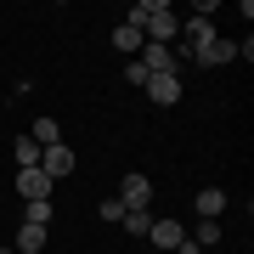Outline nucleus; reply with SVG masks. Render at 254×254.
<instances>
[{
    "label": "nucleus",
    "mask_w": 254,
    "mask_h": 254,
    "mask_svg": "<svg viewBox=\"0 0 254 254\" xmlns=\"http://www.w3.org/2000/svg\"><path fill=\"white\" fill-rule=\"evenodd\" d=\"M125 23H130V28H141L147 46H170V40L181 34V17L164 6V0H136V6L125 11Z\"/></svg>",
    "instance_id": "obj_1"
},
{
    "label": "nucleus",
    "mask_w": 254,
    "mask_h": 254,
    "mask_svg": "<svg viewBox=\"0 0 254 254\" xmlns=\"http://www.w3.org/2000/svg\"><path fill=\"white\" fill-rule=\"evenodd\" d=\"M147 102H153V108H175V102H181V73H147Z\"/></svg>",
    "instance_id": "obj_2"
},
{
    "label": "nucleus",
    "mask_w": 254,
    "mask_h": 254,
    "mask_svg": "<svg viewBox=\"0 0 254 254\" xmlns=\"http://www.w3.org/2000/svg\"><path fill=\"white\" fill-rule=\"evenodd\" d=\"M40 170H46V181L57 187L63 175H73V147L57 141V147H40Z\"/></svg>",
    "instance_id": "obj_3"
},
{
    "label": "nucleus",
    "mask_w": 254,
    "mask_h": 254,
    "mask_svg": "<svg viewBox=\"0 0 254 254\" xmlns=\"http://www.w3.org/2000/svg\"><path fill=\"white\" fill-rule=\"evenodd\" d=\"M119 203H125V209H147V203H153V181H147L141 170H130L125 181H119Z\"/></svg>",
    "instance_id": "obj_4"
},
{
    "label": "nucleus",
    "mask_w": 254,
    "mask_h": 254,
    "mask_svg": "<svg viewBox=\"0 0 254 254\" xmlns=\"http://www.w3.org/2000/svg\"><path fill=\"white\" fill-rule=\"evenodd\" d=\"M136 63L147 68V73H181V57H175L170 46H141V57Z\"/></svg>",
    "instance_id": "obj_5"
},
{
    "label": "nucleus",
    "mask_w": 254,
    "mask_h": 254,
    "mask_svg": "<svg viewBox=\"0 0 254 254\" xmlns=\"http://www.w3.org/2000/svg\"><path fill=\"white\" fill-rule=\"evenodd\" d=\"M181 237H187V226H181V220H170V215L147 226V243H153V249H181Z\"/></svg>",
    "instance_id": "obj_6"
},
{
    "label": "nucleus",
    "mask_w": 254,
    "mask_h": 254,
    "mask_svg": "<svg viewBox=\"0 0 254 254\" xmlns=\"http://www.w3.org/2000/svg\"><path fill=\"white\" fill-rule=\"evenodd\" d=\"M232 57H237V46L215 34V40H209L203 51H192V63H198V68H220V63H232Z\"/></svg>",
    "instance_id": "obj_7"
},
{
    "label": "nucleus",
    "mask_w": 254,
    "mask_h": 254,
    "mask_svg": "<svg viewBox=\"0 0 254 254\" xmlns=\"http://www.w3.org/2000/svg\"><path fill=\"white\" fill-rule=\"evenodd\" d=\"M17 192H23V203H34V198H51V181H46V170H17Z\"/></svg>",
    "instance_id": "obj_8"
},
{
    "label": "nucleus",
    "mask_w": 254,
    "mask_h": 254,
    "mask_svg": "<svg viewBox=\"0 0 254 254\" xmlns=\"http://www.w3.org/2000/svg\"><path fill=\"white\" fill-rule=\"evenodd\" d=\"M181 28H187V63H192V51H203L209 40H215V23L209 17H187Z\"/></svg>",
    "instance_id": "obj_9"
},
{
    "label": "nucleus",
    "mask_w": 254,
    "mask_h": 254,
    "mask_svg": "<svg viewBox=\"0 0 254 254\" xmlns=\"http://www.w3.org/2000/svg\"><path fill=\"white\" fill-rule=\"evenodd\" d=\"M141 28H130V23H113V51H125V57H141Z\"/></svg>",
    "instance_id": "obj_10"
},
{
    "label": "nucleus",
    "mask_w": 254,
    "mask_h": 254,
    "mask_svg": "<svg viewBox=\"0 0 254 254\" xmlns=\"http://www.w3.org/2000/svg\"><path fill=\"white\" fill-rule=\"evenodd\" d=\"M28 141H34V147H57V141H63V125H57L51 113H46V119H34V130H28Z\"/></svg>",
    "instance_id": "obj_11"
},
{
    "label": "nucleus",
    "mask_w": 254,
    "mask_h": 254,
    "mask_svg": "<svg viewBox=\"0 0 254 254\" xmlns=\"http://www.w3.org/2000/svg\"><path fill=\"white\" fill-rule=\"evenodd\" d=\"M220 209H226V192H220V187H203L198 192V215L203 220H220Z\"/></svg>",
    "instance_id": "obj_12"
},
{
    "label": "nucleus",
    "mask_w": 254,
    "mask_h": 254,
    "mask_svg": "<svg viewBox=\"0 0 254 254\" xmlns=\"http://www.w3.org/2000/svg\"><path fill=\"white\" fill-rule=\"evenodd\" d=\"M46 237H51L46 226H23V232H17V254H40V249H46Z\"/></svg>",
    "instance_id": "obj_13"
},
{
    "label": "nucleus",
    "mask_w": 254,
    "mask_h": 254,
    "mask_svg": "<svg viewBox=\"0 0 254 254\" xmlns=\"http://www.w3.org/2000/svg\"><path fill=\"white\" fill-rule=\"evenodd\" d=\"M11 153H17V170H40V147L28 141V136H17V141H11Z\"/></svg>",
    "instance_id": "obj_14"
},
{
    "label": "nucleus",
    "mask_w": 254,
    "mask_h": 254,
    "mask_svg": "<svg viewBox=\"0 0 254 254\" xmlns=\"http://www.w3.org/2000/svg\"><path fill=\"white\" fill-rule=\"evenodd\" d=\"M23 226H51V198H34L23 209Z\"/></svg>",
    "instance_id": "obj_15"
},
{
    "label": "nucleus",
    "mask_w": 254,
    "mask_h": 254,
    "mask_svg": "<svg viewBox=\"0 0 254 254\" xmlns=\"http://www.w3.org/2000/svg\"><path fill=\"white\" fill-rule=\"evenodd\" d=\"M119 226H125L130 237H147V226H153V215H147V209H130V215L119 220Z\"/></svg>",
    "instance_id": "obj_16"
},
{
    "label": "nucleus",
    "mask_w": 254,
    "mask_h": 254,
    "mask_svg": "<svg viewBox=\"0 0 254 254\" xmlns=\"http://www.w3.org/2000/svg\"><path fill=\"white\" fill-rule=\"evenodd\" d=\"M192 243H198V249L220 243V220H198V232H192Z\"/></svg>",
    "instance_id": "obj_17"
},
{
    "label": "nucleus",
    "mask_w": 254,
    "mask_h": 254,
    "mask_svg": "<svg viewBox=\"0 0 254 254\" xmlns=\"http://www.w3.org/2000/svg\"><path fill=\"white\" fill-rule=\"evenodd\" d=\"M96 215H102V220H108V226H119V220H125V215H130V209H125V203H119V198H102V203H96Z\"/></svg>",
    "instance_id": "obj_18"
},
{
    "label": "nucleus",
    "mask_w": 254,
    "mask_h": 254,
    "mask_svg": "<svg viewBox=\"0 0 254 254\" xmlns=\"http://www.w3.org/2000/svg\"><path fill=\"white\" fill-rule=\"evenodd\" d=\"M0 254H17V249H11V243H0Z\"/></svg>",
    "instance_id": "obj_19"
}]
</instances>
